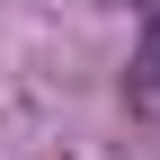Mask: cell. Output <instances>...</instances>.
<instances>
[{
	"mask_svg": "<svg viewBox=\"0 0 160 160\" xmlns=\"http://www.w3.org/2000/svg\"><path fill=\"white\" fill-rule=\"evenodd\" d=\"M133 107L160 116V9H151V27H142V62H133Z\"/></svg>",
	"mask_w": 160,
	"mask_h": 160,
	"instance_id": "obj_1",
	"label": "cell"
}]
</instances>
